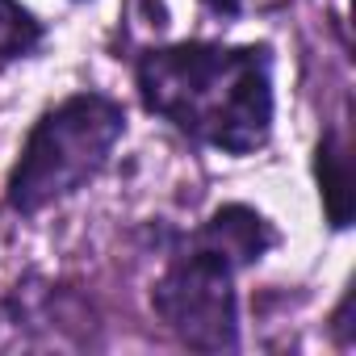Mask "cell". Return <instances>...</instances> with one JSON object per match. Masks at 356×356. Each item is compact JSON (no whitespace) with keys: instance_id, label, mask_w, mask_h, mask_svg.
Returning <instances> with one entry per match:
<instances>
[{"instance_id":"cell-1","label":"cell","mask_w":356,"mask_h":356,"mask_svg":"<svg viewBox=\"0 0 356 356\" xmlns=\"http://www.w3.org/2000/svg\"><path fill=\"white\" fill-rule=\"evenodd\" d=\"M143 105L222 155H252L273 134V55L268 47L176 42L151 47L134 63Z\"/></svg>"},{"instance_id":"cell-2","label":"cell","mask_w":356,"mask_h":356,"mask_svg":"<svg viewBox=\"0 0 356 356\" xmlns=\"http://www.w3.org/2000/svg\"><path fill=\"white\" fill-rule=\"evenodd\" d=\"M277 227L252 206L214 210L163 264L151 285V310L159 323L197 352L239 348V293L235 277L260 264L277 248Z\"/></svg>"},{"instance_id":"cell-3","label":"cell","mask_w":356,"mask_h":356,"mask_svg":"<svg viewBox=\"0 0 356 356\" xmlns=\"http://www.w3.org/2000/svg\"><path fill=\"white\" fill-rule=\"evenodd\" d=\"M122 134H126V109L113 97L105 92L63 97L26 134L5 181V206L30 218L80 193L88 181L101 176Z\"/></svg>"},{"instance_id":"cell-4","label":"cell","mask_w":356,"mask_h":356,"mask_svg":"<svg viewBox=\"0 0 356 356\" xmlns=\"http://www.w3.org/2000/svg\"><path fill=\"white\" fill-rule=\"evenodd\" d=\"M314 172H318V197H323L327 222L335 231H343L352 218V159H348V143L339 130H327L318 138Z\"/></svg>"},{"instance_id":"cell-5","label":"cell","mask_w":356,"mask_h":356,"mask_svg":"<svg viewBox=\"0 0 356 356\" xmlns=\"http://www.w3.org/2000/svg\"><path fill=\"white\" fill-rule=\"evenodd\" d=\"M42 47V22L22 0H0V63L26 59Z\"/></svg>"},{"instance_id":"cell-6","label":"cell","mask_w":356,"mask_h":356,"mask_svg":"<svg viewBox=\"0 0 356 356\" xmlns=\"http://www.w3.org/2000/svg\"><path fill=\"white\" fill-rule=\"evenodd\" d=\"M206 9H214V13H222V17H235L239 9H243V0H202Z\"/></svg>"}]
</instances>
